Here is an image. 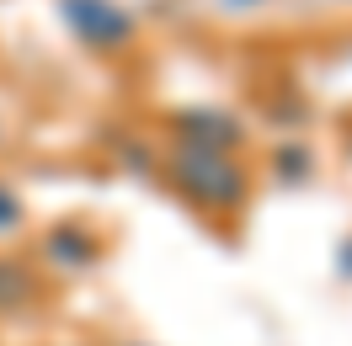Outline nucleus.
I'll return each instance as SVG.
<instances>
[{"instance_id": "4", "label": "nucleus", "mask_w": 352, "mask_h": 346, "mask_svg": "<svg viewBox=\"0 0 352 346\" xmlns=\"http://www.w3.org/2000/svg\"><path fill=\"white\" fill-rule=\"evenodd\" d=\"M43 261L59 266V272H91L102 261V240L91 235V224H80V218H59L43 235Z\"/></svg>"}, {"instance_id": "5", "label": "nucleus", "mask_w": 352, "mask_h": 346, "mask_svg": "<svg viewBox=\"0 0 352 346\" xmlns=\"http://www.w3.org/2000/svg\"><path fill=\"white\" fill-rule=\"evenodd\" d=\"M38 288H43V277H38L32 261L0 256V314H22V309H32V303H38Z\"/></svg>"}, {"instance_id": "8", "label": "nucleus", "mask_w": 352, "mask_h": 346, "mask_svg": "<svg viewBox=\"0 0 352 346\" xmlns=\"http://www.w3.org/2000/svg\"><path fill=\"white\" fill-rule=\"evenodd\" d=\"M342 272H352V240L342 245Z\"/></svg>"}, {"instance_id": "2", "label": "nucleus", "mask_w": 352, "mask_h": 346, "mask_svg": "<svg viewBox=\"0 0 352 346\" xmlns=\"http://www.w3.org/2000/svg\"><path fill=\"white\" fill-rule=\"evenodd\" d=\"M59 22L69 27V38L102 59H118L139 43V16L123 0H59Z\"/></svg>"}, {"instance_id": "7", "label": "nucleus", "mask_w": 352, "mask_h": 346, "mask_svg": "<svg viewBox=\"0 0 352 346\" xmlns=\"http://www.w3.org/2000/svg\"><path fill=\"white\" fill-rule=\"evenodd\" d=\"M22 218H27L22 197H16L6 181H0V235H16V229H22Z\"/></svg>"}, {"instance_id": "3", "label": "nucleus", "mask_w": 352, "mask_h": 346, "mask_svg": "<svg viewBox=\"0 0 352 346\" xmlns=\"http://www.w3.org/2000/svg\"><path fill=\"white\" fill-rule=\"evenodd\" d=\"M176 128V144H187V150H219V154H235L245 144V128L241 117H230L219 107H187L171 117Z\"/></svg>"}, {"instance_id": "1", "label": "nucleus", "mask_w": 352, "mask_h": 346, "mask_svg": "<svg viewBox=\"0 0 352 346\" xmlns=\"http://www.w3.org/2000/svg\"><path fill=\"white\" fill-rule=\"evenodd\" d=\"M166 176L171 187L192 208L203 214H241L245 197H251V171H245L235 154H219V150H187L176 144L171 160H166Z\"/></svg>"}, {"instance_id": "6", "label": "nucleus", "mask_w": 352, "mask_h": 346, "mask_svg": "<svg viewBox=\"0 0 352 346\" xmlns=\"http://www.w3.org/2000/svg\"><path fill=\"white\" fill-rule=\"evenodd\" d=\"M315 171V154L294 139V144H283V150L272 154V176H283V181H305V176Z\"/></svg>"}, {"instance_id": "9", "label": "nucleus", "mask_w": 352, "mask_h": 346, "mask_svg": "<svg viewBox=\"0 0 352 346\" xmlns=\"http://www.w3.org/2000/svg\"><path fill=\"white\" fill-rule=\"evenodd\" d=\"M230 5H235V11H245V5H262V0H230Z\"/></svg>"}, {"instance_id": "10", "label": "nucleus", "mask_w": 352, "mask_h": 346, "mask_svg": "<svg viewBox=\"0 0 352 346\" xmlns=\"http://www.w3.org/2000/svg\"><path fill=\"white\" fill-rule=\"evenodd\" d=\"M0 139H6V133H0Z\"/></svg>"}]
</instances>
